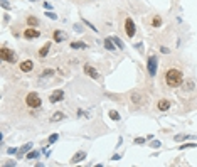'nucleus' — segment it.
I'll list each match as a JSON object with an SVG mask.
<instances>
[{
    "label": "nucleus",
    "instance_id": "b1692460",
    "mask_svg": "<svg viewBox=\"0 0 197 167\" xmlns=\"http://www.w3.org/2000/svg\"><path fill=\"white\" fill-rule=\"evenodd\" d=\"M39 157V152H37V150H30L29 154H27V159H29V160H32V159H37Z\"/></svg>",
    "mask_w": 197,
    "mask_h": 167
},
{
    "label": "nucleus",
    "instance_id": "a211bd4d",
    "mask_svg": "<svg viewBox=\"0 0 197 167\" xmlns=\"http://www.w3.org/2000/svg\"><path fill=\"white\" fill-rule=\"evenodd\" d=\"M49 76H54V69H44V71H42V73L39 74V78H40V79L49 78Z\"/></svg>",
    "mask_w": 197,
    "mask_h": 167
},
{
    "label": "nucleus",
    "instance_id": "e433bc0d",
    "mask_svg": "<svg viewBox=\"0 0 197 167\" xmlns=\"http://www.w3.org/2000/svg\"><path fill=\"white\" fill-rule=\"evenodd\" d=\"M160 51H162V52H163V54H168V52H170V51H168L167 47H160Z\"/></svg>",
    "mask_w": 197,
    "mask_h": 167
},
{
    "label": "nucleus",
    "instance_id": "7c9ffc66",
    "mask_svg": "<svg viewBox=\"0 0 197 167\" xmlns=\"http://www.w3.org/2000/svg\"><path fill=\"white\" fill-rule=\"evenodd\" d=\"M184 89H185V91H190V89H194V83H192V81H189V85L187 83H185V85H184Z\"/></svg>",
    "mask_w": 197,
    "mask_h": 167
},
{
    "label": "nucleus",
    "instance_id": "f3484780",
    "mask_svg": "<svg viewBox=\"0 0 197 167\" xmlns=\"http://www.w3.org/2000/svg\"><path fill=\"white\" fill-rule=\"evenodd\" d=\"M131 101L137 103V105H142L143 103V96H140L138 93H131Z\"/></svg>",
    "mask_w": 197,
    "mask_h": 167
},
{
    "label": "nucleus",
    "instance_id": "dca6fc26",
    "mask_svg": "<svg viewBox=\"0 0 197 167\" xmlns=\"http://www.w3.org/2000/svg\"><path fill=\"white\" fill-rule=\"evenodd\" d=\"M105 47H106L108 51H115V49H116V44L113 42L111 37H108V39H105Z\"/></svg>",
    "mask_w": 197,
    "mask_h": 167
},
{
    "label": "nucleus",
    "instance_id": "393cba45",
    "mask_svg": "<svg viewBox=\"0 0 197 167\" xmlns=\"http://www.w3.org/2000/svg\"><path fill=\"white\" fill-rule=\"evenodd\" d=\"M187 138H194V137H190V135H175V137H174V140L182 142V140H187Z\"/></svg>",
    "mask_w": 197,
    "mask_h": 167
},
{
    "label": "nucleus",
    "instance_id": "f03ea898",
    "mask_svg": "<svg viewBox=\"0 0 197 167\" xmlns=\"http://www.w3.org/2000/svg\"><path fill=\"white\" fill-rule=\"evenodd\" d=\"M25 103H27V107L30 108H39L42 107V100L37 93H29L27 96H25Z\"/></svg>",
    "mask_w": 197,
    "mask_h": 167
},
{
    "label": "nucleus",
    "instance_id": "ddd939ff",
    "mask_svg": "<svg viewBox=\"0 0 197 167\" xmlns=\"http://www.w3.org/2000/svg\"><path fill=\"white\" fill-rule=\"evenodd\" d=\"M62 120H68V117L62 113V111H56V113H52V117H51V122H62Z\"/></svg>",
    "mask_w": 197,
    "mask_h": 167
},
{
    "label": "nucleus",
    "instance_id": "4be33fe9",
    "mask_svg": "<svg viewBox=\"0 0 197 167\" xmlns=\"http://www.w3.org/2000/svg\"><path fill=\"white\" fill-rule=\"evenodd\" d=\"M27 24H29L30 27H36V25H39V19H36V17H27Z\"/></svg>",
    "mask_w": 197,
    "mask_h": 167
},
{
    "label": "nucleus",
    "instance_id": "c756f323",
    "mask_svg": "<svg viewBox=\"0 0 197 167\" xmlns=\"http://www.w3.org/2000/svg\"><path fill=\"white\" fill-rule=\"evenodd\" d=\"M83 22H84V24H86V25H88L89 29H93V30H94V32H98V29H96V27H94V25H93V24H91V22H89V20L83 19Z\"/></svg>",
    "mask_w": 197,
    "mask_h": 167
},
{
    "label": "nucleus",
    "instance_id": "20e7f679",
    "mask_svg": "<svg viewBox=\"0 0 197 167\" xmlns=\"http://www.w3.org/2000/svg\"><path fill=\"white\" fill-rule=\"evenodd\" d=\"M157 58L155 56H150L148 58V61H147V69H148V74L150 76H155L157 74Z\"/></svg>",
    "mask_w": 197,
    "mask_h": 167
},
{
    "label": "nucleus",
    "instance_id": "58836bf2",
    "mask_svg": "<svg viewBox=\"0 0 197 167\" xmlns=\"http://www.w3.org/2000/svg\"><path fill=\"white\" fill-rule=\"evenodd\" d=\"M29 2H36V0H29Z\"/></svg>",
    "mask_w": 197,
    "mask_h": 167
},
{
    "label": "nucleus",
    "instance_id": "9d476101",
    "mask_svg": "<svg viewBox=\"0 0 197 167\" xmlns=\"http://www.w3.org/2000/svg\"><path fill=\"white\" fill-rule=\"evenodd\" d=\"M84 159H86V152H83V150H81V152H78V154H74L73 159H71L69 162L74 166V164H79V162H81V160H84Z\"/></svg>",
    "mask_w": 197,
    "mask_h": 167
},
{
    "label": "nucleus",
    "instance_id": "4c0bfd02",
    "mask_svg": "<svg viewBox=\"0 0 197 167\" xmlns=\"http://www.w3.org/2000/svg\"><path fill=\"white\" fill-rule=\"evenodd\" d=\"M44 7H46L47 10H51V3H47V2H44Z\"/></svg>",
    "mask_w": 197,
    "mask_h": 167
},
{
    "label": "nucleus",
    "instance_id": "f257e3e1",
    "mask_svg": "<svg viewBox=\"0 0 197 167\" xmlns=\"http://www.w3.org/2000/svg\"><path fill=\"white\" fill-rule=\"evenodd\" d=\"M165 83H167L168 88H177L184 83V74L179 71V69H168L165 73Z\"/></svg>",
    "mask_w": 197,
    "mask_h": 167
},
{
    "label": "nucleus",
    "instance_id": "f704fd0d",
    "mask_svg": "<svg viewBox=\"0 0 197 167\" xmlns=\"http://www.w3.org/2000/svg\"><path fill=\"white\" fill-rule=\"evenodd\" d=\"M74 30H76V32H81V30H83V25H74Z\"/></svg>",
    "mask_w": 197,
    "mask_h": 167
},
{
    "label": "nucleus",
    "instance_id": "aec40b11",
    "mask_svg": "<svg viewBox=\"0 0 197 167\" xmlns=\"http://www.w3.org/2000/svg\"><path fill=\"white\" fill-rule=\"evenodd\" d=\"M71 49H86V44L84 42H71Z\"/></svg>",
    "mask_w": 197,
    "mask_h": 167
},
{
    "label": "nucleus",
    "instance_id": "7ed1b4c3",
    "mask_svg": "<svg viewBox=\"0 0 197 167\" xmlns=\"http://www.w3.org/2000/svg\"><path fill=\"white\" fill-rule=\"evenodd\" d=\"M0 59L2 61H7V63H15L17 61V54L9 47H2L0 49Z\"/></svg>",
    "mask_w": 197,
    "mask_h": 167
},
{
    "label": "nucleus",
    "instance_id": "72a5a7b5",
    "mask_svg": "<svg viewBox=\"0 0 197 167\" xmlns=\"http://www.w3.org/2000/svg\"><path fill=\"white\" fill-rule=\"evenodd\" d=\"M7 152H9V154H19V150H17V148H9Z\"/></svg>",
    "mask_w": 197,
    "mask_h": 167
},
{
    "label": "nucleus",
    "instance_id": "473e14b6",
    "mask_svg": "<svg viewBox=\"0 0 197 167\" xmlns=\"http://www.w3.org/2000/svg\"><path fill=\"white\" fill-rule=\"evenodd\" d=\"M46 15H47V17H51V19H57V15H56L54 12H46Z\"/></svg>",
    "mask_w": 197,
    "mask_h": 167
},
{
    "label": "nucleus",
    "instance_id": "a878e982",
    "mask_svg": "<svg viewBox=\"0 0 197 167\" xmlns=\"http://www.w3.org/2000/svg\"><path fill=\"white\" fill-rule=\"evenodd\" d=\"M194 147H197V145L192 142V144H182L179 148H180V150H185V148H194Z\"/></svg>",
    "mask_w": 197,
    "mask_h": 167
},
{
    "label": "nucleus",
    "instance_id": "cd10ccee",
    "mask_svg": "<svg viewBox=\"0 0 197 167\" xmlns=\"http://www.w3.org/2000/svg\"><path fill=\"white\" fill-rule=\"evenodd\" d=\"M150 147H152V148H160V147H162V144H160L158 140H152V144H150Z\"/></svg>",
    "mask_w": 197,
    "mask_h": 167
},
{
    "label": "nucleus",
    "instance_id": "f8f14e48",
    "mask_svg": "<svg viewBox=\"0 0 197 167\" xmlns=\"http://www.w3.org/2000/svg\"><path fill=\"white\" fill-rule=\"evenodd\" d=\"M34 68V63L32 61H24V63H20V71L22 73H30Z\"/></svg>",
    "mask_w": 197,
    "mask_h": 167
},
{
    "label": "nucleus",
    "instance_id": "4468645a",
    "mask_svg": "<svg viewBox=\"0 0 197 167\" xmlns=\"http://www.w3.org/2000/svg\"><path fill=\"white\" fill-rule=\"evenodd\" d=\"M30 148H32V144H30V142H27L25 145H22V147L19 148V154H17V155H19V159H20V157H24L27 152H30Z\"/></svg>",
    "mask_w": 197,
    "mask_h": 167
},
{
    "label": "nucleus",
    "instance_id": "5701e85b",
    "mask_svg": "<svg viewBox=\"0 0 197 167\" xmlns=\"http://www.w3.org/2000/svg\"><path fill=\"white\" fill-rule=\"evenodd\" d=\"M152 25H153V27H160V25H162V19H160V15H153V19H152Z\"/></svg>",
    "mask_w": 197,
    "mask_h": 167
},
{
    "label": "nucleus",
    "instance_id": "1a4fd4ad",
    "mask_svg": "<svg viewBox=\"0 0 197 167\" xmlns=\"http://www.w3.org/2000/svg\"><path fill=\"white\" fill-rule=\"evenodd\" d=\"M52 39H54V42H62L64 39H68V36H66V32L64 30H54V34H52Z\"/></svg>",
    "mask_w": 197,
    "mask_h": 167
},
{
    "label": "nucleus",
    "instance_id": "c85d7f7f",
    "mask_svg": "<svg viewBox=\"0 0 197 167\" xmlns=\"http://www.w3.org/2000/svg\"><path fill=\"white\" fill-rule=\"evenodd\" d=\"M0 3H2V7H3L5 10H10V9H12V7H10V3L7 2V0H0Z\"/></svg>",
    "mask_w": 197,
    "mask_h": 167
},
{
    "label": "nucleus",
    "instance_id": "c9c22d12",
    "mask_svg": "<svg viewBox=\"0 0 197 167\" xmlns=\"http://www.w3.org/2000/svg\"><path fill=\"white\" fill-rule=\"evenodd\" d=\"M120 159H121V155H118V154H115V155L111 157V160H120Z\"/></svg>",
    "mask_w": 197,
    "mask_h": 167
},
{
    "label": "nucleus",
    "instance_id": "bb28decb",
    "mask_svg": "<svg viewBox=\"0 0 197 167\" xmlns=\"http://www.w3.org/2000/svg\"><path fill=\"white\" fill-rule=\"evenodd\" d=\"M147 140H148V138L138 137V138H135V144H137V145H143V144H147Z\"/></svg>",
    "mask_w": 197,
    "mask_h": 167
},
{
    "label": "nucleus",
    "instance_id": "412c9836",
    "mask_svg": "<svg viewBox=\"0 0 197 167\" xmlns=\"http://www.w3.org/2000/svg\"><path fill=\"white\" fill-rule=\"evenodd\" d=\"M108 115H109V118H111L113 122H118V120H121V118H120V113L116 111V110H109Z\"/></svg>",
    "mask_w": 197,
    "mask_h": 167
},
{
    "label": "nucleus",
    "instance_id": "9b49d317",
    "mask_svg": "<svg viewBox=\"0 0 197 167\" xmlns=\"http://www.w3.org/2000/svg\"><path fill=\"white\" fill-rule=\"evenodd\" d=\"M157 108L160 110V111H167L168 108H170V101H168V100H158L157 101Z\"/></svg>",
    "mask_w": 197,
    "mask_h": 167
},
{
    "label": "nucleus",
    "instance_id": "0eeeda50",
    "mask_svg": "<svg viewBox=\"0 0 197 167\" xmlns=\"http://www.w3.org/2000/svg\"><path fill=\"white\" fill-rule=\"evenodd\" d=\"M84 73L88 74L89 78H93V79H99V73L96 71V69L93 68L91 64H84Z\"/></svg>",
    "mask_w": 197,
    "mask_h": 167
},
{
    "label": "nucleus",
    "instance_id": "2eb2a0df",
    "mask_svg": "<svg viewBox=\"0 0 197 167\" xmlns=\"http://www.w3.org/2000/svg\"><path fill=\"white\" fill-rule=\"evenodd\" d=\"M49 49H51V42H46V44H44V46L39 49V52H37V54H39V58H46V56L49 54Z\"/></svg>",
    "mask_w": 197,
    "mask_h": 167
},
{
    "label": "nucleus",
    "instance_id": "2f4dec72",
    "mask_svg": "<svg viewBox=\"0 0 197 167\" xmlns=\"http://www.w3.org/2000/svg\"><path fill=\"white\" fill-rule=\"evenodd\" d=\"M56 140H57V133H54V135H51V137H49V144H54Z\"/></svg>",
    "mask_w": 197,
    "mask_h": 167
},
{
    "label": "nucleus",
    "instance_id": "423d86ee",
    "mask_svg": "<svg viewBox=\"0 0 197 167\" xmlns=\"http://www.w3.org/2000/svg\"><path fill=\"white\" fill-rule=\"evenodd\" d=\"M62 100H64V91H62V89H56V91H52V95L49 96L51 103H57V101H62Z\"/></svg>",
    "mask_w": 197,
    "mask_h": 167
},
{
    "label": "nucleus",
    "instance_id": "39448f33",
    "mask_svg": "<svg viewBox=\"0 0 197 167\" xmlns=\"http://www.w3.org/2000/svg\"><path fill=\"white\" fill-rule=\"evenodd\" d=\"M125 30H127V36H128V37H133V36H135L137 27H135L131 17H127V20H125Z\"/></svg>",
    "mask_w": 197,
    "mask_h": 167
},
{
    "label": "nucleus",
    "instance_id": "6ab92c4d",
    "mask_svg": "<svg viewBox=\"0 0 197 167\" xmlns=\"http://www.w3.org/2000/svg\"><path fill=\"white\" fill-rule=\"evenodd\" d=\"M111 39H113V42L116 44V47H120L121 51L125 49V44H123V41L120 39V37H116V36H111Z\"/></svg>",
    "mask_w": 197,
    "mask_h": 167
},
{
    "label": "nucleus",
    "instance_id": "6e6552de",
    "mask_svg": "<svg viewBox=\"0 0 197 167\" xmlns=\"http://www.w3.org/2000/svg\"><path fill=\"white\" fill-rule=\"evenodd\" d=\"M40 36L39 30H36L34 27H30V29H25V32H24V37L25 39H37Z\"/></svg>",
    "mask_w": 197,
    "mask_h": 167
}]
</instances>
